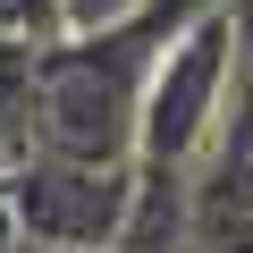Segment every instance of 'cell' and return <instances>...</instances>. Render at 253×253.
<instances>
[{"label": "cell", "mask_w": 253, "mask_h": 253, "mask_svg": "<svg viewBox=\"0 0 253 253\" xmlns=\"http://www.w3.org/2000/svg\"><path fill=\"white\" fill-rule=\"evenodd\" d=\"M245 51H253V0H211L161 42L152 76H144V110H135V161H194L203 152Z\"/></svg>", "instance_id": "1"}, {"label": "cell", "mask_w": 253, "mask_h": 253, "mask_svg": "<svg viewBox=\"0 0 253 253\" xmlns=\"http://www.w3.org/2000/svg\"><path fill=\"white\" fill-rule=\"evenodd\" d=\"M135 194V161H84V152H51L34 144L9 177H0V211L26 245H59V253H101L126 219Z\"/></svg>", "instance_id": "2"}, {"label": "cell", "mask_w": 253, "mask_h": 253, "mask_svg": "<svg viewBox=\"0 0 253 253\" xmlns=\"http://www.w3.org/2000/svg\"><path fill=\"white\" fill-rule=\"evenodd\" d=\"M101 253H194V236H186V161H135L126 219Z\"/></svg>", "instance_id": "3"}, {"label": "cell", "mask_w": 253, "mask_h": 253, "mask_svg": "<svg viewBox=\"0 0 253 253\" xmlns=\"http://www.w3.org/2000/svg\"><path fill=\"white\" fill-rule=\"evenodd\" d=\"M135 9H144V0H59V34H93V26H118Z\"/></svg>", "instance_id": "4"}, {"label": "cell", "mask_w": 253, "mask_h": 253, "mask_svg": "<svg viewBox=\"0 0 253 253\" xmlns=\"http://www.w3.org/2000/svg\"><path fill=\"white\" fill-rule=\"evenodd\" d=\"M17 253H59V245H26V236H17Z\"/></svg>", "instance_id": "5"}]
</instances>
